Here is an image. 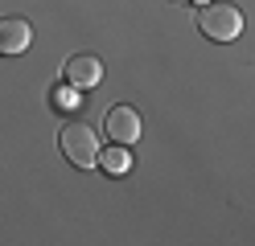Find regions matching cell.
<instances>
[{
    "label": "cell",
    "mask_w": 255,
    "mask_h": 246,
    "mask_svg": "<svg viewBox=\"0 0 255 246\" xmlns=\"http://www.w3.org/2000/svg\"><path fill=\"white\" fill-rule=\"evenodd\" d=\"M58 148L74 168H95V160L103 152L99 140H95V127H87V123H66L62 136H58Z\"/></svg>",
    "instance_id": "obj_1"
},
{
    "label": "cell",
    "mask_w": 255,
    "mask_h": 246,
    "mask_svg": "<svg viewBox=\"0 0 255 246\" xmlns=\"http://www.w3.org/2000/svg\"><path fill=\"white\" fill-rule=\"evenodd\" d=\"M62 74H66L70 86H99L103 82V62L95 54H74L66 66H62Z\"/></svg>",
    "instance_id": "obj_5"
},
{
    "label": "cell",
    "mask_w": 255,
    "mask_h": 246,
    "mask_svg": "<svg viewBox=\"0 0 255 246\" xmlns=\"http://www.w3.org/2000/svg\"><path fill=\"white\" fill-rule=\"evenodd\" d=\"M33 45V25L25 16H0V54H25Z\"/></svg>",
    "instance_id": "obj_4"
},
{
    "label": "cell",
    "mask_w": 255,
    "mask_h": 246,
    "mask_svg": "<svg viewBox=\"0 0 255 246\" xmlns=\"http://www.w3.org/2000/svg\"><path fill=\"white\" fill-rule=\"evenodd\" d=\"M198 29L206 33L210 41H235L239 33H243V12H239L235 4H202L198 12Z\"/></svg>",
    "instance_id": "obj_2"
},
{
    "label": "cell",
    "mask_w": 255,
    "mask_h": 246,
    "mask_svg": "<svg viewBox=\"0 0 255 246\" xmlns=\"http://www.w3.org/2000/svg\"><path fill=\"white\" fill-rule=\"evenodd\" d=\"M54 103H58V107H74V94L58 86V90H54Z\"/></svg>",
    "instance_id": "obj_7"
},
{
    "label": "cell",
    "mask_w": 255,
    "mask_h": 246,
    "mask_svg": "<svg viewBox=\"0 0 255 246\" xmlns=\"http://www.w3.org/2000/svg\"><path fill=\"white\" fill-rule=\"evenodd\" d=\"M194 4H210V0H194Z\"/></svg>",
    "instance_id": "obj_8"
},
{
    "label": "cell",
    "mask_w": 255,
    "mask_h": 246,
    "mask_svg": "<svg viewBox=\"0 0 255 246\" xmlns=\"http://www.w3.org/2000/svg\"><path fill=\"white\" fill-rule=\"evenodd\" d=\"M99 164H103V172L111 176H124L128 168H132V152H128V144H111L99 152Z\"/></svg>",
    "instance_id": "obj_6"
},
{
    "label": "cell",
    "mask_w": 255,
    "mask_h": 246,
    "mask_svg": "<svg viewBox=\"0 0 255 246\" xmlns=\"http://www.w3.org/2000/svg\"><path fill=\"white\" fill-rule=\"evenodd\" d=\"M103 127H107V136L116 140V144H128V148H132V144L140 140V115L128 107V103H116V107H111Z\"/></svg>",
    "instance_id": "obj_3"
}]
</instances>
